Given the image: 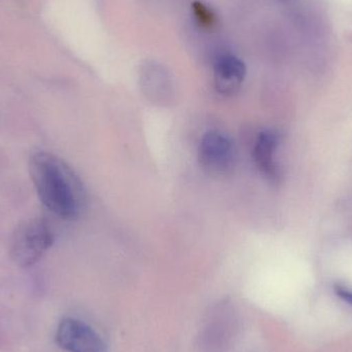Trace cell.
I'll return each mask as SVG.
<instances>
[{
    "instance_id": "6da1fadb",
    "label": "cell",
    "mask_w": 352,
    "mask_h": 352,
    "mask_svg": "<svg viewBox=\"0 0 352 352\" xmlns=\"http://www.w3.org/2000/svg\"><path fill=\"white\" fill-rule=\"evenodd\" d=\"M29 171L45 208L66 221L80 217L84 205L82 186L66 163L50 153H35L29 161Z\"/></svg>"
},
{
    "instance_id": "7a4b0ae2",
    "label": "cell",
    "mask_w": 352,
    "mask_h": 352,
    "mask_svg": "<svg viewBox=\"0 0 352 352\" xmlns=\"http://www.w3.org/2000/svg\"><path fill=\"white\" fill-rule=\"evenodd\" d=\"M54 240L53 231L45 219H29L19 226L12 235L10 256L19 266H32L47 254Z\"/></svg>"
},
{
    "instance_id": "3957f363",
    "label": "cell",
    "mask_w": 352,
    "mask_h": 352,
    "mask_svg": "<svg viewBox=\"0 0 352 352\" xmlns=\"http://www.w3.org/2000/svg\"><path fill=\"white\" fill-rule=\"evenodd\" d=\"M56 341L68 352H107V344L88 324L74 318H64L56 333Z\"/></svg>"
},
{
    "instance_id": "277c9868",
    "label": "cell",
    "mask_w": 352,
    "mask_h": 352,
    "mask_svg": "<svg viewBox=\"0 0 352 352\" xmlns=\"http://www.w3.org/2000/svg\"><path fill=\"white\" fill-rule=\"evenodd\" d=\"M234 148L231 140L219 131L203 136L199 146V161L203 168L211 173H223L231 167Z\"/></svg>"
},
{
    "instance_id": "5b68a950",
    "label": "cell",
    "mask_w": 352,
    "mask_h": 352,
    "mask_svg": "<svg viewBox=\"0 0 352 352\" xmlns=\"http://www.w3.org/2000/svg\"><path fill=\"white\" fill-rule=\"evenodd\" d=\"M246 76V67L235 56H223L214 65V85L221 95L237 92Z\"/></svg>"
},
{
    "instance_id": "8992f818",
    "label": "cell",
    "mask_w": 352,
    "mask_h": 352,
    "mask_svg": "<svg viewBox=\"0 0 352 352\" xmlns=\"http://www.w3.org/2000/svg\"><path fill=\"white\" fill-rule=\"evenodd\" d=\"M278 144V136L270 131L262 132L254 144V162L261 173L272 182L279 178V168L275 160Z\"/></svg>"
},
{
    "instance_id": "52a82bcc",
    "label": "cell",
    "mask_w": 352,
    "mask_h": 352,
    "mask_svg": "<svg viewBox=\"0 0 352 352\" xmlns=\"http://www.w3.org/2000/svg\"><path fill=\"white\" fill-rule=\"evenodd\" d=\"M192 10L197 22H198L201 27H203V28H210V27L214 25V14L204 3L200 1H195L192 4Z\"/></svg>"
},
{
    "instance_id": "ba28073f",
    "label": "cell",
    "mask_w": 352,
    "mask_h": 352,
    "mask_svg": "<svg viewBox=\"0 0 352 352\" xmlns=\"http://www.w3.org/2000/svg\"><path fill=\"white\" fill-rule=\"evenodd\" d=\"M336 294L343 301L347 302V303L352 305V291L351 289H345V287H337Z\"/></svg>"
}]
</instances>
